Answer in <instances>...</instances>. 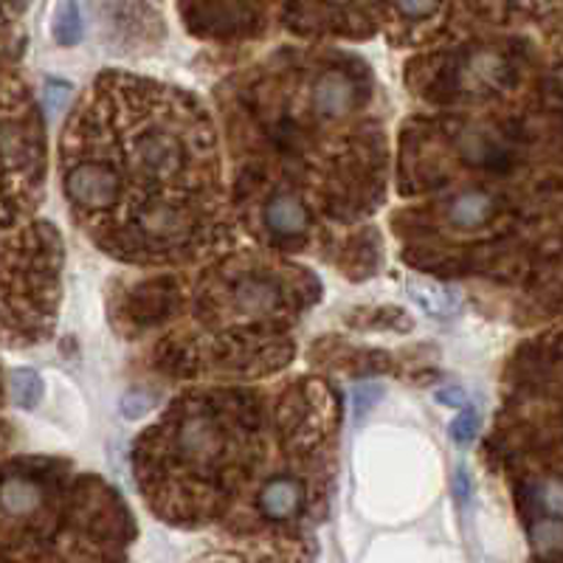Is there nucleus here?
I'll list each match as a JSON object with an SVG mask.
<instances>
[{
	"mask_svg": "<svg viewBox=\"0 0 563 563\" xmlns=\"http://www.w3.org/2000/svg\"><path fill=\"white\" fill-rule=\"evenodd\" d=\"M43 397V380L32 369H12L9 372V400L18 409H34Z\"/></svg>",
	"mask_w": 563,
	"mask_h": 563,
	"instance_id": "obj_8",
	"label": "nucleus"
},
{
	"mask_svg": "<svg viewBox=\"0 0 563 563\" xmlns=\"http://www.w3.org/2000/svg\"><path fill=\"white\" fill-rule=\"evenodd\" d=\"M305 505H308L305 482L294 476H276L256 496V510L265 521H294L296 516H301Z\"/></svg>",
	"mask_w": 563,
	"mask_h": 563,
	"instance_id": "obj_3",
	"label": "nucleus"
},
{
	"mask_svg": "<svg viewBox=\"0 0 563 563\" xmlns=\"http://www.w3.org/2000/svg\"><path fill=\"white\" fill-rule=\"evenodd\" d=\"M490 214L493 198L487 192H482V189L462 192L449 206V220L454 229H479V225H485L490 220Z\"/></svg>",
	"mask_w": 563,
	"mask_h": 563,
	"instance_id": "obj_6",
	"label": "nucleus"
},
{
	"mask_svg": "<svg viewBox=\"0 0 563 563\" xmlns=\"http://www.w3.org/2000/svg\"><path fill=\"white\" fill-rule=\"evenodd\" d=\"M406 288H409L415 305H420L422 313L434 316V319H449L462 305L460 294L449 285H440V282H409Z\"/></svg>",
	"mask_w": 563,
	"mask_h": 563,
	"instance_id": "obj_5",
	"label": "nucleus"
},
{
	"mask_svg": "<svg viewBox=\"0 0 563 563\" xmlns=\"http://www.w3.org/2000/svg\"><path fill=\"white\" fill-rule=\"evenodd\" d=\"M265 225L274 231L276 238L296 240L308 234L310 211L294 192H279L265 206Z\"/></svg>",
	"mask_w": 563,
	"mask_h": 563,
	"instance_id": "obj_4",
	"label": "nucleus"
},
{
	"mask_svg": "<svg viewBox=\"0 0 563 563\" xmlns=\"http://www.w3.org/2000/svg\"><path fill=\"white\" fill-rule=\"evenodd\" d=\"M437 400L445 406H451V409H456V406L465 404V395H462L460 386H454V389H440L437 391Z\"/></svg>",
	"mask_w": 563,
	"mask_h": 563,
	"instance_id": "obj_14",
	"label": "nucleus"
},
{
	"mask_svg": "<svg viewBox=\"0 0 563 563\" xmlns=\"http://www.w3.org/2000/svg\"><path fill=\"white\" fill-rule=\"evenodd\" d=\"M456 496H460V501H467V496H471V485H467V474L465 471H456Z\"/></svg>",
	"mask_w": 563,
	"mask_h": 563,
	"instance_id": "obj_15",
	"label": "nucleus"
},
{
	"mask_svg": "<svg viewBox=\"0 0 563 563\" xmlns=\"http://www.w3.org/2000/svg\"><path fill=\"white\" fill-rule=\"evenodd\" d=\"M153 406H155L153 397L141 395V391H133V395H128L122 400V415L133 420V417H141V415H144V411L153 409Z\"/></svg>",
	"mask_w": 563,
	"mask_h": 563,
	"instance_id": "obj_12",
	"label": "nucleus"
},
{
	"mask_svg": "<svg viewBox=\"0 0 563 563\" xmlns=\"http://www.w3.org/2000/svg\"><path fill=\"white\" fill-rule=\"evenodd\" d=\"M536 505L550 516L563 519V485L561 482H541L536 485Z\"/></svg>",
	"mask_w": 563,
	"mask_h": 563,
	"instance_id": "obj_10",
	"label": "nucleus"
},
{
	"mask_svg": "<svg viewBox=\"0 0 563 563\" xmlns=\"http://www.w3.org/2000/svg\"><path fill=\"white\" fill-rule=\"evenodd\" d=\"M476 431H479V411L474 406H465L462 415L451 422V437H454L460 445H474Z\"/></svg>",
	"mask_w": 563,
	"mask_h": 563,
	"instance_id": "obj_9",
	"label": "nucleus"
},
{
	"mask_svg": "<svg viewBox=\"0 0 563 563\" xmlns=\"http://www.w3.org/2000/svg\"><path fill=\"white\" fill-rule=\"evenodd\" d=\"M358 108V85L346 70H321L310 88V110L321 122L344 119Z\"/></svg>",
	"mask_w": 563,
	"mask_h": 563,
	"instance_id": "obj_2",
	"label": "nucleus"
},
{
	"mask_svg": "<svg viewBox=\"0 0 563 563\" xmlns=\"http://www.w3.org/2000/svg\"><path fill=\"white\" fill-rule=\"evenodd\" d=\"M397 9V14L406 20H422V18H431V14L440 9L442 0H391Z\"/></svg>",
	"mask_w": 563,
	"mask_h": 563,
	"instance_id": "obj_11",
	"label": "nucleus"
},
{
	"mask_svg": "<svg viewBox=\"0 0 563 563\" xmlns=\"http://www.w3.org/2000/svg\"><path fill=\"white\" fill-rule=\"evenodd\" d=\"M380 397V389L378 386H361L358 391H355V406H358V415H366L369 411V406H375V400Z\"/></svg>",
	"mask_w": 563,
	"mask_h": 563,
	"instance_id": "obj_13",
	"label": "nucleus"
},
{
	"mask_svg": "<svg viewBox=\"0 0 563 563\" xmlns=\"http://www.w3.org/2000/svg\"><path fill=\"white\" fill-rule=\"evenodd\" d=\"M52 37L68 48L82 40V14H79L77 0H59L52 18Z\"/></svg>",
	"mask_w": 563,
	"mask_h": 563,
	"instance_id": "obj_7",
	"label": "nucleus"
},
{
	"mask_svg": "<svg viewBox=\"0 0 563 563\" xmlns=\"http://www.w3.org/2000/svg\"><path fill=\"white\" fill-rule=\"evenodd\" d=\"M63 135V189L108 254L175 260L214 218L209 122L184 93L102 79Z\"/></svg>",
	"mask_w": 563,
	"mask_h": 563,
	"instance_id": "obj_1",
	"label": "nucleus"
},
{
	"mask_svg": "<svg viewBox=\"0 0 563 563\" xmlns=\"http://www.w3.org/2000/svg\"><path fill=\"white\" fill-rule=\"evenodd\" d=\"M321 7H333V9H339V7H346V3H352V0H319Z\"/></svg>",
	"mask_w": 563,
	"mask_h": 563,
	"instance_id": "obj_16",
	"label": "nucleus"
}]
</instances>
